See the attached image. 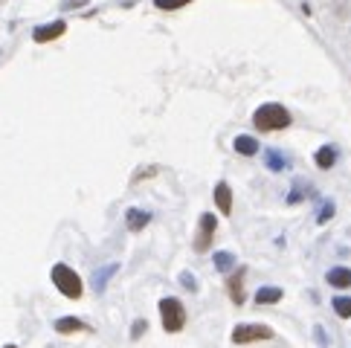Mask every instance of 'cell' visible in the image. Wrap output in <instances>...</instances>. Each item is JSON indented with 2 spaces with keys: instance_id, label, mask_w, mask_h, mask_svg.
<instances>
[{
  "instance_id": "obj_1",
  "label": "cell",
  "mask_w": 351,
  "mask_h": 348,
  "mask_svg": "<svg viewBox=\"0 0 351 348\" xmlns=\"http://www.w3.org/2000/svg\"><path fill=\"white\" fill-rule=\"evenodd\" d=\"M290 110L279 102H268V105H261L256 108V114H252V125H256L261 134H270V131H285L290 128Z\"/></svg>"
},
{
  "instance_id": "obj_2",
  "label": "cell",
  "mask_w": 351,
  "mask_h": 348,
  "mask_svg": "<svg viewBox=\"0 0 351 348\" xmlns=\"http://www.w3.org/2000/svg\"><path fill=\"white\" fill-rule=\"evenodd\" d=\"M50 279H53L55 290L62 293V296H67V299H81L84 284H81V276L70 264H55L50 270Z\"/></svg>"
},
{
  "instance_id": "obj_3",
  "label": "cell",
  "mask_w": 351,
  "mask_h": 348,
  "mask_svg": "<svg viewBox=\"0 0 351 348\" xmlns=\"http://www.w3.org/2000/svg\"><path fill=\"white\" fill-rule=\"evenodd\" d=\"M160 319H163V331L168 334H180L186 328V308L180 299H174V296H166V299H160Z\"/></svg>"
},
{
  "instance_id": "obj_4",
  "label": "cell",
  "mask_w": 351,
  "mask_h": 348,
  "mask_svg": "<svg viewBox=\"0 0 351 348\" xmlns=\"http://www.w3.org/2000/svg\"><path fill=\"white\" fill-rule=\"evenodd\" d=\"M276 331L270 325H252V322H247V325H235L233 328V343L235 345H250V343H264V340H273Z\"/></svg>"
},
{
  "instance_id": "obj_5",
  "label": "cell",
  "mask_w": 351,
  "mask_h": 348,
  "mask_svg": "<svg viewBox=\"0 0 351 348\" xmlns=\"http://www.w3.org/2000/svg\"><path fill=\"white\" fill-rule=\"evenodd\" d=\"M215 229H218V218L212 212H203L198 221V238H195V253H207L212 247L215 238Z\"/></svg>"
},
{
  "instance_id": "obj_6",
  "label": "cell",
  "mask_w": 351,
  "mask_h": 348,
  "mask_svg": "<svg viewBox=\"0 0 351 348\" xmlns=\"http://www.w3.org/2000/svg\"><path fill=\"white\" fill-rule=\"evenodd\" d=\"M244 276H247V270L241 267V270H233V273H229V279H226V290H229V299H233V305H244V302H247Z\"/></svg>"
},
{
  "instance_id": "obj_7",
  "label": "cell",
  "mask_w": 351,
  "mask_h": 348,
  "mask_svg": "<svg viewBox=\"0 0 351 348\" xmlns=\"http://www.w3.org/2000/svg\"><path fill=\"white\" fill-rule=\"evenodd\" d=\"M67 32V23L64 21H53V23H44V27H38L32 32V41H38V44H47V41H55V38H62V35Z\"/></svg>"
},
{
  "instance_id": "obj_8",
  "label": "cell",
  "mask_w": 351,
  "mask_h": 348,
  "mask_svg": "<svg viewBox=\"0 0 351 348\" xmlns=\"http://www.w3.org/2000/svg\"><path fill=\"white\" fill-rule=\"evenodd\" d=\"M215 203H218V212L221 215H233V189H229L226 180L215 186Z\"/></svg>"
},
{
  "instance_id": "obj_9",
  "label": "cell",
  "mask_w": 351,
  "mask_h": 348,
  "mask_svg": "<svg viewBox=\"0 0 351 348\" xmlns=\"http://www.w3.org/2000/svg\"><path fill=\"white\" fill-rule=\"evenodd\" d=\"M325 282H328L331 288H337V290L351 288V267H331L328 273H325Z\"/></svg>"
},
{
  "instance_id": "obj_10",
  "label": "cell",
  "mask_w": 351,
  "mask_h": 348,
  "mask_svg": "<svg viewBox=\"0 0 351 348\" xmlns=\"http://www.w3.org/2000/svg\"><path fill=\"white\" fill-rule=\"evenodd\" d=\"M233 148H235V151H238L241 157H256L261 145H259L256 136H250V134H238L235 140H233Z\"/></svg>"
},
{
  "instance_id": "obj_11",
  "label": "cell",
  "mask_w": 351,
  "mask_h": 348,
  "mask_svg": "<svg viewBox=\"0 0 351 348\" xmlns=\"http://www.w3.org/2000/svg\"><path fill=\"white\" fill-rule=\"evenodd\" d=\"M151 223V212H142V209H128L125 212V227L131 229V232H140V229H145Z\"/></svg>"
},
{
  "instance_id": "obj_12",
  "label": "cell",
  "mask_w": 351,
  "mask_h": 348,
  "mask_svg": "<svg viewBox=\"0 0 351 348\" xmlns=\"http://www.w3.org/2000/svg\"><path fill=\"white\" fill-rule=\"evenodd\" d=\"M313 163H317L322 171L334 169V163H337V148L334 145H320L317 154H313Z\"/></svg>"
},
{
  "instance_id": "obj_13",
  "label": "cell",
  "mask_w": 351,
  "mask_h": 348,
  "mask_svg": "<svg viewBox=\"0 0 351 348\" xmlns=\"http://www.w3.org/2000/svg\"><path fill=\"white\" fill-rule=\"evenodd\" d=\"M264 166H268L270 171L279 174V171H285V169L290 166V160L279 151V148H268V151H264Z\"/></svg>"
},
{
  "instance_id": "obj_14",
  "label": "cell",
  "mask_w": 351,
  "mask_h": 348,
  "mask_svg": "<svg viewBox=\"0 0 351 348\" xmlns=\"http://www.w3.org/2000/svg\"><path fill=\"white\" fill-rule=\"evenodd\" d=\"M55 331L58 334H76V331H90V325L81 322L79 316H62V319H55Z\"/></svg>"
},
{
  "instance_id": "obj_15",
  "label": "cell",
  "mask_w": 351,
  "mask_h": 348,
  "mask_svg": "<svg viewBox=\"0 0 351 348\" xmlns=\"http://www.w3.org/2000/svg\"><path fill=\"white\" fill-rule=\"evenodd\" d=\"M282 296H285V290L282 288H259L256 290V305H276V302H282Z\"/></svg>"
},
{
  "instance_id": "obj_16",
  "label": "cell",
  "mask_w": 351,
  "mask_h": 348,
  "mask_svg": "<svg viewBox=\"0 0 351 348\" xmlns=\"http://www.w3.org/2000/svg\"><path fill=\"white\" fill-rule=\"evenodd\" d=\"M116 270H119V264H107V267H102V270H96V273H93V290L102 293V290L107 288V279H111Z\"/></svg>"
},
{
  "instance_id": "obj_17",
  "label": "cell",
  "mask_w": 351,
  "mask_h": 348,
  "mask_svg": "<svg viewBox=\"0 0 351 348\" xmlns=\"http://www.w3.org/2000/svg\"><path fill=\"white\" fill-rule=\"evenodd\" d=\"M212 261H215V270L218 273H233L235 270V256L229 253V250H218Z\"/></svg>"
},
{
  "instance_id": "obj_18",
  "label": "cell",
  "mask_w": 351,
  "mask_h": 348,
  "mask_svg": "<svg viewBox=\"0 0 351 348\" xmlns=\"http://www.w3.org/2000/svg\"><path fill=\"white\" fill-rule=\"evenodd\" d=\"M331 308H334V314L340 319H351V296H334Z\"/></svg>"
},
{
  "instance_id": "obj_19",
  "label": "cell",
  "mask_w": 351,
  "mask_h": 348,
  "mask_svg": "<svg viewBox=\"0 0 351 348\" xmlns=\"http://www.w3.org/2000/svg\"><path fill=\"white\" fill-rule=\"evenodd\" d=\"M334 212H337L334 201H328V197H325V201L320 203V212H317V223H328V221L334 218Z\"/></svg>"
},
{
  "instance_id": "obj_20",
  "label": "cell",
  "mask_w": 351,
  "mask_h": 348,
  "mask_svg": "<svg viewBox=\"0 0 351 348\" xmlns=\"http://www.w3.org/2000/svg\"><path fill=\"white\" fill-rule=\"evenodd\" d=\"M308 195H313L311 189H308V186L305 183H302V180H296V186H294V192H290L287 195V203H299L302 201V197H308Z\"/></svg>"
},
{
  "instance_id": "obj_21",
  "label": "cell",
  "mask_w": 351,
  "mask_h": 348,
  "mask_svg": "<svg viewBox=\"0 0 351 348\" xmlns=\"http://www.w3.org/2000/svg\"><path fill=\"white\" fill-rule=\"evenodd\" d=\"M186 3H195V0H154V6H157V9H163V12H172V9H183Z\"/></svg>"
},
{
  "instance_id": "obj_22",
  "label": "cell",
  "mask_w": 351,
  "mask_h": 348,
  "mask_svg": "<svg viewBox=\"0 0 351 348\" xmlns=\"http://www.w3.org/2000/svg\"><path fill=\"white\" fill-rule=\"evenodd\" d=\"M145 331H148V322H145V319H134V325H131V340L137 343Z\"/></svg>"
},
{
  "instance_id": "obj_23",
  "label": "cell",
  "mask_w": 351,
  "mask_h": 348,
  "mask_svg": "<svg viewBox=\"0 0 351 348\" xmlns=\"http://www.w3.org/2000/svg\"><path fill=\"white\" fill-rule=\"evenodd\" d=\"M180 284L189 290V293H198V279L192 273H180Z\"/></svg>"
},
{
  "instance_id": "obj_24",
  "label": "cell",
  "mask_w": 351,
  "mask_h": 348,
  "mask_svg": "<svg viewBox=\"0 0 351 348\" xmlns=\"http://www.w3.org/2000/svg\"><path fill=\"white\" fill-rule=\"evenodd\" d=\"M157 174V166H148V169H140L137 174H134V183H140V180H145V177H154Z\"/></svg>"
},
{
  "instance_id": "obj_25",
  "label": "cell",
  "mask_w": 351,
  "mask_h": 348,
  "mask_svg": "<svg viewBox=\"0 0 351 348\" xmlns=\"http://www.w3.org/2000/svg\"><path fill=\"white\" fill-rule=\"evenodd\" d=\"M81 3H88V0H64V3H62V9H79Z\"/></svg>"
},
{
  "instance_id": "obj_26",
  "label": "cell",
  "mask_w": 351,
  "mask_h": 348,
  "mask_svg": "<svg viewBox=\"0 0 351 348\" xmlns=\"http://www.w3.org/2000/svg\"><path fill=\"white\" fill-rule=\"evenodd\" d=\"M313 334H317V340H320V345H328V337H325V331H322V325H317V328H313Z\"/></svg>"
},
{
  "instance_id": "obj_27",
  "label": "cell",
  "mask_w": 351,
  "mask_h": 348,
  "mask_svg": "<svg viewBox=\"0 0 351 348\" xmlns=\"http://www.w3.org/2000/svg\"><path fill=\"white\" fill-rule=\"evenodd\" d=\"M3 348H18V345H12V343H9V345H3Z\"/></svg>"
}]
</instances>
